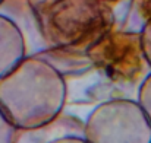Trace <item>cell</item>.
I'll return each instance as SVG.
<instances>
[{
	"instance_id": "cell-1",
	"label": "cell",
	"mask_w": 151,
	"mask_h": 143,
	"mask_svg": "<svg viewBox=\"0 0 151 143\" xmlns=\"http://www.w3.org/2000/svg\"><path fill=\"white\" fill-rule=\"evenodd\" d=\"M66 96V79L37 54L25 57L0 79V111L16 130L37 129L56 120Z\"/></svg>"
},
{
	"instance_id": "cell-2",
	"label": "cell",
	"mask_w": 151,
	"mask_h": 143,
	"mask_svg": "<svg viewBox=\"0 0 151 143\" xmlns=\"http://www.w3.org/2000/svg\"><path fill=\"white\" fill-rule=\"evenodd\" d=\"M31 7L49 48L85 51L114 25L111 7L101 0H40Z\"/></svg>"
},
{
	"instance_id": "cell-3",
	"label": "cell",
	"mask_w": 151,
	"mask_h": 143,
	"mask_svg": "<svg viewBox=\"0 0 151 143\" xmlns=\"http://www.w3.org/2000/svg\"><path fill=\"white\" fill-rule=\"evenodd\" d=\"M84 137L88 143H151V124L137 101L116 98L90 112Z\"/></svg>"
},
{
	"instance_id": "cell-4",
	"label": "cell",
	"mask_w": 151,
	"mask_h": 143,
	"mask_svg": "<svg viewBox=\"0 0 151 143\" xmlns=\"http://www.w3.org/2000/svg\"><path fill=\"white\" fill-rule=\"evenodd\" d=\"M91 64L116 85H134L145 69L139 32L110 29L85 50Z\"/></svg>"
},
{
	"instance_id": "cell-5",
	"label": "cell",
	"mask_w": 151,
	"mask_h": 143,
	"mask_svg": "<svg viewBox=\"0 0 151 143\" xmlns=\"http://www.w3.org/2000/svg\"><path fill=\"white\" fill-rule=\"evenodd\" d=\"M62 136H84V121L73 115H59L46 126L16 130L12 143H50Z\"/></svg>"
},
{
	"instance_id": "cell-6",
	"label": "cell",
	"mask_w": 151,
	"mask_h": 143,
	"mask_svg": "<svg viewBox=\"0 0 151 143\" xmlns=\"http://www.w3.org/2000/svg\"><path fill=\"white\" fill-rule=\"evenodd\" d=\"M25 53L22 31L10 18L0 15V79L27 57Z\"/></svg>"
},
{
	"instance_id": "cell-7",
	"label": "cell",
	"mask_w": 151,
	"mask_h": 143,
	"mask_svg": "<svg viewBox=\"0 0 151 143\" xmlns=\"http://www.w3.org/2000/svg\"><path fill=\"white\" fill-rule=\"evenodd\" d=\"M37 55L49 61L65 79L66 76L84 75L93 69L87 53L76 48H47Z\"/></svg>"
},
{
	"instance_id": "cell-8",
	"label": "cell",
	"mask_w": 151,
	"mask_h": 143,
	"mask_svg": "<svg viewBox=\"0 0 151 143\" xmlns=\"http://www.w3.org/2000/svg\"><path fill=\"white\" fill-rule=\"evenodd\" d=\"M139 107L142 108L144 114L147 115L151 124V73L145 76V79L141 82L138 89V101Z\"/></svg>"
},
{
	"instance_id": "cell-9",
	"label": "cell",
	"mask_w": 151,
	"mask_h": 143,
	"mask_svg": "<svg viewBox=\"0 0 151 143\" xmlns=\"http://www.w3.org/2000/svg\"><path fill=\"white\" fill-rule=\"evenodd\" d=\"M139 41H141V50H142L145 63L151 67V18L145 21L139 32Z\"/></svg>"
},
{
	"instance_id": "cell-10",
	"label": "cell",
	"mask_w": 151,
	"mask_h": 143,
	"mask_svg": "<svg viewBox=\"0 0 151 143\" xmlns=\"http://www.w3.org/2000/svg\"><path fill=\"white\" fill-rule=\"evenodd\" d=\"M16 129L7 121V118L0 111V143H12Z\"/></svg>"
},
{
	"instance_id": "cell-11",
	"label": "cell",
	"mask_w": 151,
	"mask_h": 143,
	"mask_svg": "<svg viewBox=\"0 0 151 143\" xmlns=\"http://www.w3.org/2000/svg\"><path fill=\"white\" fill-rule=\"evenodd\" d=\"M50 143H88L84 136H62L57 137Z\"/></svg>"
},
{
	"instance_id": "cell-12",
	"label": "cell",
	"mask_w": 151,
	"mask_h": 143,
	"mask_svg": "<svg viewBox=\"0 0 151 143\" xmlns=\"http://www.w3.org/2000/svg\"><path fill=\"white\" fill-rule=\"evenodd\" d=\"M101 1H104V3H110V1H119V0H101Z\"/></svg>"
},
{
	"instance_id": "cell-13",
	"label": "cell",
	"mask_w": 151,
	"mask_h": 143,
	"mask_svg": "<svg viewBox=\"0 0 151 143\" xmlns=\"http://www.w3.org/2000/svg\"><path fill=\"white\" fill-rule=\"evenodd\" d=\"M3 1H4V0H0V6H1V4H3Z\"/></svg>"
}]
</instances>
